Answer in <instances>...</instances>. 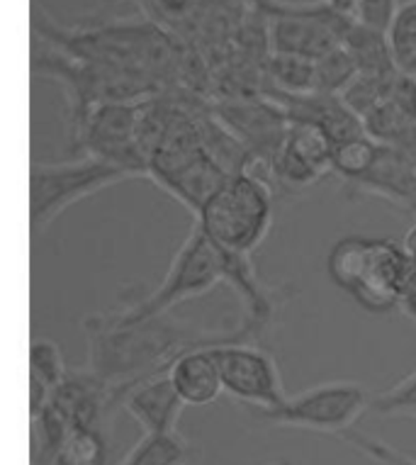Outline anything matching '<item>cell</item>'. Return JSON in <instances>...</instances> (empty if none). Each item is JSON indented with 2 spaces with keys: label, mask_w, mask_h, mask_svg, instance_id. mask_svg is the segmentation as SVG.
Returning a JSON list of instances; mask_svg holds the SVG:
<instances>
[{
  "label": "cell",
  "mask_w": 416,
  "mask_h": 465,
  "mask_svg": "<svg viewBox=\"0 0 416 465\" xmlns=\"http://www.w3.org/2000/svg\"><path fill=\"white\" fill-rule=\"evenodd\" d=\"M341 441L349 443L351 449L363 453L365 458H371L380 465H416V456H409L404 450L394 449L387 441L378 439V436L368 434V431H361V429H349L346 434L339 436Z\"/></svg>",
  "instance_id": "obj_20"
},
{
  "label": "cell",
  "mask_w": 416,
  "mask_h": 465,
  "mask_svg": "<svg viewBox=\"0 0 416 465\" xmlns=\"http://www.w3.org/2000/svg\"><path fill=\"white\" fill-rule=\"evenodd\" d=\"M404 252H407L409 259L416 263V224H414V229H411V232L407 234V242H404Z\"/></svg>",
  "instance_id": "obj_24"
},
{
  "label": "cell",
  "mask_w": 416,
  "mask_h": 465,
  "mask_svg": "<svg viewBox=\"0 0 416 465\" xmlns=\"http://www.w3.org/2000/svg\"><path fill=\"white\" fill-rule=\"evenodd\" d=\"M142 103H103L95 105L78 130L71 132L74 149L100 159L120 163L136 178H149L142 146H139V117Z\"/></svg>",
  "instance_id": "obj_7"
},
{
  "label": "cell",
  "mask_w": 416,
  "mask_h": 465,
  "mask_svg": "<svg viewBox=\"0 0 416 465\" xmlns=\"http://www.w3.org/2000/svg\"><path fill=\"white\" fill-rule=\"evenodd\" d=\"M397 8L400 0H356V20L372 30L387 32Z\"/></svg>",
  "instance_id": "obj_21"
},
{
  "label": "cell",
  "mask_w": 416,
  "mask_h": 465,
  "mask_svg": "<svg viewBox=\"0 0 416 465\" xmlns=\"http://www.w3.org/2000/svg\"><path fill=\"white\" fill-rule=\"evenodd\" d=\"M183 407L185 402L175 392L168 373H159L136 382L122 397V410L142 427L144 434L178 431Z\"/></svg>",
  "instance_id": "obj_10"
},
{
  "label": "cell",
  "mask_w": 416,
  "mask_h": 465,
  "mask_svg": "<svg viewBox=\"0 0 416 465\" xmlns=\"http://www.w3.org/2000/svg\"><path fill=\"white\" fill-rule=\"evenodd\" d=\"M227 178L229 173L222 168L220 161L207 149H200L188 161H183L181 166H175L173 171L161 173L152 181L197 217L214 193L227 183Z\"/></svg>",
  "instance_id": "obj_11"
},
{
  "label": "cell",
  "mask_w": 416,
  "mask_h": 465,
  "mask_svg": "<svg viewBox=\"0 0 416 465\" xmlns=\"http://www.w3.org/2000/svg\"><path fill=\"white\" fill-rule=\"evenodd\" d=\"M268 20V45L272 54L300 56L319 62L326 54L343 46V39L356 23V17L326 5H282L275 0H253Z\"/></svg>",
  "instance_id": "obj_6"
},
{
  "label": "cell",
  "mask_w": 416,
  "mask_h": 465,
  "mask_svg": "<svg viewBox=\"0 0 416 465\" xmlns=\"http://www.w3.org/2000/svg\"><path fill=\"white\" fill-rule=\"evenodd\" d=\"M326 5H332V8L341 10V13H346V15L356 17V0H324Z\"/></svg>",
  "instance_id": "obj_23"
},
{
  "label": "cell",
  "mask_w": 416,
  "mask_h": 465,
  "mask_svg": "<svg viewBox=\"0 0 416 465\" xmlns=\"http://www.w3.org/2000/svg\"><path fill=\"white\" fill-rule=\"evenodd\" d=\"M378 152L380 144L371 134L346 139V142L333 146L332 173H336L343 181V185L351 183V181H358L371 171V166L378 159Z\"/></svg>",
  "instance_id": "obj_17"
},
{
  "label": "cell",
  "mask_w": 416,
  "mask_h": 465,
  "mask_svg": "<svg viewBox=\"0 0 416 465\" xmlns=\"http://www.w3.org/2000/svg\"><path fill=\"white\" fill-rule=\"evenodd\" d=\"M227 261L229 253L214 246L213 239L195 224L175 252L159 288L146 295H124V302L117 310L134 320L175 312V307L183 302L203 298L217 285H224Z\"/></svg>",
  "instance_id": "obj_4"
},
{
  "label": "cell",
  "mask_w": 416,
  "mask_h": 465,
  "mask_svg": "<svg viewBox=\"0 0 416 465\" xmlns=\"http://www.w3.org/2000/svg\"><path fill=\"white\" fill-rule=\"evenodd\" d=\"M136 178L120 163L81 153L68 161H39L30 173V229L45 234L59 214L81 200L98 195L117 183Z\"/></svg>",
  "instance_id": "obj_3"
},
{
  "label": "cell",
  "mask_w": 416,
  "mask_h": 465,
  "mask_svg": "<svg viewBox=\"0 0 416 465\" xmlns=\"http://www.w3.org/2000/svg\"><path fill=\"white\" fill-rule=\"evenodd\" d=\"M68 366L59 346L49 339H32L30 343V421L42 414L54 388L64 381Z\"/></svg>",
  "instance_id": "obj_14"
},
{
  "label": "cell",
  "mask_w": 416,
  "mask_h": 465,
  "mask_svg": "<svg viewBox=\"0 0 416 465\" xmlns=\"http://www.w3.org/2000/svg\"><path fill=\"white\" fill-rule=\"evenodd\" d=\"M372 242L375 239L363 237V234H351V237L339 239L336 244L332 246L329 252V259H326V271H329V278L333 281V285L339 290H343L349 295L353 285L361 281V275L365 271V263H368V256H371Z\"/></svg>",
  "instance_id": "obj_16"
},
{
  "label": "cell",
  "mask_w": 416,
  "mask_h": 465,
  "mask_svg": "<svg viewBox=\"0 0 416 465\" xmlns=\"http://www.w3.org/2000/svg\"><path fill=\"white\" fill-rule=\"evenodd\" d=\"M166 373L185 407L188 404L190 407L213 404L224 392L214 346H200V349H190V351L181 353Z\"/></svg>",
  "instance_id": "obj_12"
},
{
  "label": "cell",
  "mask_w": 416,
  "mask_h": 465,
  "mask_svg": "<svg viewBox=\"0 0 416 465\" xmlns=\"http://www.w3.org/2000/svg\"><path fill=\"white\" fill-rule=\"evenodd\" d=\"M372 395L353 381H329L304 388L272 410H243L253 427L302 429L317 434H346L365 412H371Z\"/></svg>",
  "instance_id": "obj_5"
},
{
  "label": "cell",
  "mask_w": 416,
  "mask_h": 465,
  "mask_svg": "<svg viewBox=\"0 0 416 465\" xmlns=\"http://www.w3.org/2000/svg\"><path fill=\"white\" fill-rule=\"evenodd\" d=\"M401 312L407 314L409 320H414L416 322V285L407 292V298L401 300V307H400Z\"/></svg>",
  "instance_id": "obj_22"
},
{
  "label": "cell",
  "mask_w": 416,
  "mask_h": 465,
  "mask_svg": "<svg viewBox=\"0 0 416 465\" xmlns=\"http://www.w3.org/2000/svg\"><path fill=\"white\" fill-rule=\"evenodd\" d=\"M84 334L88 343L84 368L122 395L136 382L166 373L171 363L190 349L242 341L239 320L204 327L175 312L134 320L122 310L88 314Z\"/></svg>",
  "instance_id": "obj_1"
},
{
  "label": "cell",
  "mask_w": 416,
  "mask_h": 465,
  "mask_svg": "<svg viewBox=\"0 0 416 465\" xmlns=\"http://www.w3.org/2000/svg\"><path fill=\"white\" fill-rule=\"evenodd\" d=\"M387 39L401 71H407L416 59V0L401 3L387 27Z\"/></svg>",
  "instance_id": "obj_19"
},
{
  "label": "cell",
  "mask_w": 416,
  "mask_h": 465,
  "mask_svg": "<svg viewBox=\"0 0 416 465\" xmlns=\"http://www.w3.org/2000/svg\"><path fill=\"white\" fill-rule=\"evenodd\" d=\"M195 456V443L188 441L181 431H166L144 434L122 460L132 465H190Z\"/></svg>",
  "instance_id": "obj_15"
},
{
  "label": "cell",
  "mask_w": 416,
  "mask_h": 465,
  "mask_svg": "<svg viewBox=\"0 0 416 465\" xmlns=\"http://www.w3.org/2000/svg\"><path fill=\"white\" fill-rule=\"evenodd\" d=\"M371 414L387 417V420H416V371L404 375L390 390L372 395Z\"/></svg>",
  "instance_id": "obj_18"
},
{
  "label": "cell",
  "mask_w": 416,
  "mask_h": 465,
  "mask_svg": "<svg viewBox=\"0 0 416 465\" xmlns=\"http://www.w3.org/2000/svg\"><path fill=\"white\" fill-rule=\"evenodd\" d=\"M265 465H295L292 460H288V458H281V460H271V463Z\"/></svg>",
  "instance_id": "obj_25"
},
{
  "label": "cell",
  "mask_w": 416,
  "mask_h": 465,
  "mask_svg": "<svg viewBox=\"0 0 416 465\" xmlns=\"http://www.w3.org/2000/svg\"><path fill=\"white\" fill-rule=\"evenodd\" d=\"M333 142L312 123H290L281 152L268 166V178L288 193L307 191L332 173Z\"/></svg>",
  "instance_id": "obj_9"
},
{
  "label": "cell",
  "mask_w": 416,
  "mask_h": 465,
  "mask_svg": "<svg viewBox=\"0 0 416 465\" xmlns=\"http://www.w3.org/2000/svg\"><path fill=\"white\" fill-rule=\"evenodd\" d=\"M343 49L356 64V71L361 76H394L400 74L397 59H394L392 46L387 39V32L372 30L363 23H353L346 39H343Z\"/></svg>",
  "instance_id": "obj_13"
},
{
  "label": "cell",
  "mask_w": 416,
  "mask_h": 465,
  "mask_svg": "<svg viewBox=\"0 0 416 465\" xmlns=\"http://www.w3.org/2000/svg\"><path fill=\"white\" fill-rule=\"evenodd\" d=\"M117 465H132V463H127V460H120V463H117Z\"/></svg>",
  "instance_id": "obj_26"
},
{
  "label": "cell",
  "mask_w": 416,
  "mask_h": 465,
  "mask_svg": "<svg viewBox=\"0 0 416 465\" xmlns=\"http://www.w3.org/2000/svg\"><path fill=\"white\" fill-rule=\"evenodd\" d=\"M222 385L242 410H272L288 400L281 368L263 343L232 341L214 346Z\"/></svg>",
  "instance_id": "obj_8"
},
{
  "label": "cell",
  "mask_w": 416,
  "mask_h": 465,
  "mask_svg": "<svg viewBox=\"0 0 416 465\" xmlns=\"http://www.w3.org/2000/svg\"><path fill=\"white\" fill-rule=\"evenodd\" d=\"M195 224L222 252L251 256L272 227V185L258 171L229 176L200 210Z\"/></svg>",
  "instance_id": "obj_2"
}]
</instances>
